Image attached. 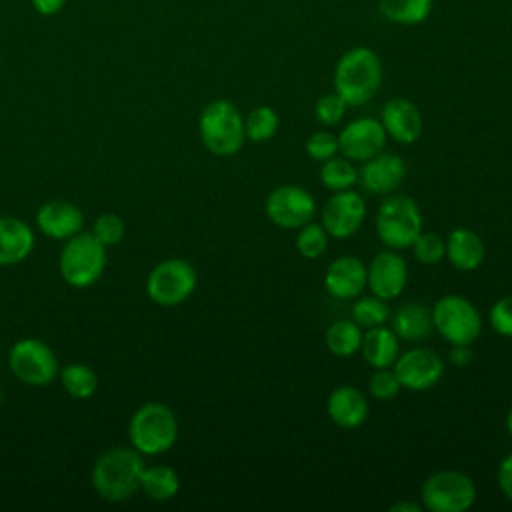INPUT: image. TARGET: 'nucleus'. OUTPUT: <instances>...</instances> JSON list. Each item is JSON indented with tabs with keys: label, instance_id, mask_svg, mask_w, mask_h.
<instances>
[{
	"label": "nucleus",
	"instance_id": "nucleus-1",
	"mask_svg": "<svg viewBox=\"0 0 512 512\" xmlns=\"http://www.w3.org/2000/svg\"><path fill=\"white\" fill-rule=\"evenodd\" d=\"M144 458L132 446L104 450L92 464L90 482L94 492L106 502H124L140 490Z\"/></svg>",
	"mask_w": 512,
	"mask_h": 512
},
{
	"label": "nucleus",
	"instance_id": "nucleus-2",
	"mask_svg": "<svg viewBox=\"0 0 512 512\" xmlns=\"http://www.w3.org/2000/svg\"><path fill=\"white\" fill-rule=\"evenodd\" d=\"M382 84V62L366 46L344 52L334 68V92L346 106H360L372 100Z\"/></svg>",
	"mask_w": 512,
	"mask_h": 512
},
{
	"label": "nucleus",
	"instance_id": "nucleus-3",
	"mask_svg": "<svg viewBox=\"0 0 512 512\" xmlns=\"http://www.w3.org/2000/svg\"><path fill=\"white\" fill-rule=\"evenodd\" d=\"M128 438L142 456H160L178 440V418L168 404L146 402L130 416Z\"/></svg>",
	"mask_w": 512,
	"mask_h": 512
},
{
	"label": "nucleus",
	"instance_id": "nucleus-4",
	"mask_svg": "<svg viewBox=\"0 0 512 512\" xmlns=\"http://www.w3.org/2000/svg\"><path fill=\"white\" fill-rule=\"evenodd\" d=\"M198 132L204 148L216 156H234L246 142L240 110L224 98L204 106L198 118Z\"/></svg>",
	"mask_w": 512,
	"mask_h": 512
},
{
	"label": "nucleus",
	"instance_id": "nucleus-5",
	"mask_svg": "<svg viewBox=\"0 0 512 512\" xmlns=\"http://www.w3.org/2000/svg\"><path fill=\"white\" fill-rule=\"evenodd\" d=\"M106 268V246L94 234L80 230L64 240L58 256V272L72 288H88L100 280Z\"/></svg>",
	"mask_w": 512,
	"mask_h": 512
},
{
	"label": "nucleus",
	"instance_id": "nucleus-6",
	"mask_svg": "<svg viewBox=\"0 0 512 512\" xmlns=\"http://www.w3.org/2000/svg\"><path fill=\"white\" fill-rule=\"evenodd\" d=\"M420 232L422 214L410 196L396 194L380 204L376 214V234L388 248H410Z\"/></svg>",
	"mask_w": 512,
	"mask_h": 512
},
{
	"label": "nucleus",
	"instance_id": "nucleus-7",
	"mask_svg": "<svg viewBox=\"0 0 512 512\" xmlns=\"http://www.w3.org/2000/svg\"><path fill=\"white\" fill-rule=\"evenodd\" d=\"M196 284L198 274L188 260L166 258L148 272L146 294L154 304L172 308L188 300L196 290Z\"/></svg>",
	"mask_w": 512,
	"mask_h": 512
},
{
	"label": "nucleus",
	"instance_id": "nucleus-8",
	"mask_svg": "<svg viewBox=\"0 0 512 512\" xmlns=\"http://www.w3.org/2000/svg\"><path fill=\"white\" fill-rule=\"evenodd\" d=\"M430 310L434 330L450 344H472L482 332L478 308L460 294L438 298Z\"/></svg>",
	"mask_w": 512,
	"mask_h": 512
},
{
	"label": "nucleus",
	"instance_id": "nucleus-9",
	"mask_svg": "<svg viewBox=\"0 0 512 512\" xmlns=\"http://www.w3.org/2000/svg\"><path fill=\"white\" fill-rule=\"evenodd\" d=\"M8 368L26 386H46L60 372L54 350L38 338L16 340L8 350Z\"/></svg>",
	"mask_w": 512,
	"mask_h": 512
},
{
	"label": "nucleus",
	"instance_id": "nucleus-10",
	"mask_svg": "<svg viewBox=\"0 0 512 512\" xmlns=\"http://www.w3.org/2000/svg\"><path fill=\"white\" fill-rule=\"evenodd\" d=\"M420 498L430 512H466L476 500V486L464 472L438 470L424 480Z\"/></svg>",
	"mask_w": 512,
	"mask_h": 512
},
{
	"label": "nucleus",
	"instance_id": "nucleus-11",
	"mask_svg": "<svg viewBox=\"0 0 512 512\" xmlns=\"http://www.w3.org/2000/svg\"><path fill=\"white\" fill-rule=\"evenodd\" d=\"M266 216L272 224L284 230H298L314 218V196L296 184H282L274 188L264 202Z\"/></svg>",
	"mask_w": 512,
	"mask_h": 512
},
{
	"label": "nucleus",
	"instance_id": "nucleus-12",
	"mask_svg": "<svg viewBox=\"0 0 512 512\" xmlns=\"http://www.w3.org/2000/svg\"><path fill=\"white\" fill-rule=\"evenodd\" d=\"M364 218L366 202L352 188L334 192L320 212V224L326 228L330 238H348L356 234Z\"/></svg>",
	"mask_w": 512,
	"mask_h": 512
},
{
	"label": "nucleus",
	"instance_id": "nucleus-13",
	"mask_svg": "<svg viewBox=\"0 0 512 512\" xmlns=\"http://www.w3.org/2000/svg\"><path fill=\"white\" fill-rule=\"evenodd\" d=\"M392 370L400 386L412 392H422L436 386L444 374L440 356L430 348H412L398 354Z\"/></svg>",
	"mask_w": 512,
	"mask_h": 512
},
{
	"label": "nucleus",
	"instance_id": "nucleus-14",
	"mask_svg": "<svg viewBox=\"0 0 512 512\" xmlns=\"http://www.w3.org/2000/svg\"><path fill=\"white\" fill-rule=\"evenodd\" d=\"M386 138L388 136L380 120L370 116L356 118L338 134V152L352 162H364L382 152Z\"/></svg>",
	"mask_w": 512,
	"mask_h": 512
},
{
	"label": "nucleus",
	"instance_id": "nucleus-15",
	"mask_svg": "<svg viewBox=\"0 0 512 512\" xmlns=\"http://www.w3.org/2000/svg\"><path fill=\"white\" fill-rule=\"evenodd\" d=\"M408 282L406 260L396 250L378 252L366 266V286L382 300L398 298Z\"/></svg>",
	"mask_w": 512,
	"mask_h": 512
},
{
	"label": "nucleus",
	"instance_id": "nucleus-16",
	"mask_svg": "<svg viewBox=\"0 0 512 512\" xmlns=\"http://www.w3.org/2000/svg\"><path fill=\"white\" fill-rule=\"evenodd\" d=\"M406 176V162L400 154L378 152L376 156L362 162L358 170V182L370 194L386 196L392 194Z\"/></svg>",
	"mask_w": 512,
	"mask_h": 512
},
{
	"label": "nucleus",
	"instance_id": "nucleus-17",
	"mask_svg": "<svg viewBox=\"0 0 512 512\" xmlns=\"http://www.w3.org/2000/svg\"><path fill=\"white\" fill-rule=\"evenodd\" d=\"M324 288L336 300L358 298L366 288V264L352 254L334 258L326 268Z\"/></svg>",
	"mask_w": 512,
	"mask_h": 512
},
{
	"label": "nucleus",
	"instance_id": "nucleus-18",
	"mask_svg": "<svg viewBox=\"0 0 512 512\" xmlns=\"http://www.w3.org/2000/svg\"><path fill=\"white\" fill-rule=\"evenodd\" d=\"M380 124L384 126L386 136L398 144H412L420 138L424 120L414 102L408 98H392L382 106Z\"/></svg>",
	"mask_w": 512,
	"mask_h": 512
},
{
	"label": "nucleus",
	"instance_id": "nucleus-19",
	"mask_svg": "<svg viewBox=\"0 0 512 512\" xmlns=\"http://www.w3.org/2000/svg\"><path fill=\"white\" fill-rule=\"evenodd\" d=\"M38 230L52 240H68L84 226L82 210L68 200H48L36 212Z\"/></svg>",
	"mask_w": 512,
	"mask_h": 512
},
{
	"label": "nucleus",
	"instance_id": "nucleus-20",
	"mask_svg": "<svg viewBox=\"0 0 512 512\" xmlns=\"http://www.w3.org/2000/svg\"><path fill=\"white\" fill-rule=\"evenodd\" d=\"M32 226L16 216H0V266L24 262L34 250Z\"/></svg>",
	"mask_w": 512,
	"mask_h": 512
},
{
	"label": "nucleus",
	"instance_id": "nucleus-21",
	"mask_svg": "<svg viewBox=\"0 0 512 512\" xmlns=\"http://www.w3.org/2000/svg\"><path fill=\"white\" fill-rule=\"evenodd\" d=\"M328 418L344 430L358 428L368 418V402L364 394L348 384L334 388L326 400Z\"/></svg>",
	"mask_w": 512,
	"mask_h": 512
},
{
	"label": "nucleus",
	"instance_id": "nucleus-22",
	"mask_svg": "<svg viewBox=\"0 0 512 512\" xmlns=\"http://www.w3.org/2000/svg\"><path fill=\"white\" fill-rule=\"evenodd\" d=\"M446 258L460 272L476 270L486 256L484 240L470 228H454L444 240Z\"/></svg>",
	"mask_w": 512,
	"mask_h": 512
},
{
	"label": "nucleus",
	"instance_id": "nucleus-23",
	"mask_svg": "<svg viewBox=\"0 0 512 512\" xmlns=\"http://www.w3.org/2000/svg\"><path fill=\"white\" fill-rule=\"evenodd\" d=\"M390 324H392L390 328L394 330V334L406 342L424 340L434 330L432 310L420 302H408V304L398 306L390 314Z\"/></svg>",
	"mask_w": 512,
	"mask_h": 512
},
{
	"label": "nucleus",
	"instance_id": "nucleus-24",
	"mask_svg": "<svg viewBox=\"0 0 512 512\" xmlns=\"http://www.w3.org/2000/svg\"><path fill=\"white\" fill-rule=\"evenodd\" d=\"M400 338L386 324L368 328L362 336L360 352L372 368H392L400 354Z\"/></svg>",
	"mask_w": 512,
	"mask_h": 512
},
{
	"label": "nucleus",
	"instance_id": "nucleus-25",
	"mask_svg": "<svg viewBox=\"0 0 512 512\" xmlns=\"http://www.w3.org/2000/svg\"><path fill=\"white\" fill-rule=\"evenodd\" d=\"M140 490L156 502L172 500L180 492V476L166 464L144 466L140 476Z\"/></svg>",
	"mask_w": 512,
	"mask_h": 512
},
{
	"label": "nucleus",
	"instance_id": "nucleus-26",
	"mask_svg": "<svg viewBox=\"0 0 512 512\" xmlns=\"http://www.w3.org/2000/svg\"><path fill=\"white\" fill-rule=\"evenodd\" d=\"M362 328L354 320H334L324 336L328 350L338 358H350L360 350Z\"/></svg>",
	"mask_w": 512,
	"mask_h": 512
},
{
	"label": "nucleus",
	"instance_id": "nucleus-27",
	"mask_svg": "<svg viewBox=\"0 0 512 512\" xmlns=\"http://www.w3.org/2000/svg\"><path fill=\"white\" fill-rule=\"evenodd\" d=\"M58 378L64 392L74 400H88L98 390V376L88 364L70 362L66 366H60Z\"/></svg>",
	"mask_w": 512,
	"mask_h": 512
},
{
	"label": "nucleus",
	"instance_id": "nucleus-28",
	"mask_svg": "<svg viewBox=\"0 0 512 512\" xmlns=\"http://www.w3.org/2000/svg\"><path fill=\"white\" fill-rule=\"evenodd\" d=\"M378 8L394 24L416 26L428 18L432 0H378Z\"/></svg>",
	"mask_w": 512,
	"mask_h": 512
},
{
	"label": "nucleus",
	"instance_id": "nucleus-29",
	"mask_svg": "<svg viewBox=\"0 0 512 512\" xmlns=\"http://www.w3.org/2000/svg\"><path fill=\"white\" fill-rule=\"evenodd\" d=\"M320 182L332 192L348 190L358 182V168L346 156H332L322 162Z\"/></svg>",
	"mask_w": 512,
	"mask_h": 512
},
{
	"label": "nucleus",
	"instance_id": "nucleus-30",
	"mask_svg": "<svg viewBox=\"0 0 512 512\" xmlns=\"http://www.w3.org/2000/svg\"><path fill=\"white\" fill-rule=\"evenodd\" d=\"M390 314L392 310L388 306V300H382L374 294L358 296L352 304V320L366 330L386 324L390 320Z\"/></svg>",
	"mask_w": 512,
	"mask_h": 512
},
{
	"label": "nucleus",
	"instance_id": "nucleus-31",
	"mask_svg": "<svg viewBox=\"0 0 512 512\" xmlns=\"http://www.w3.org/2000/svg\"><path fill=\"white\" fill-rule=\"evenodd\" d=\"M278 124H280V118L274 108L256 106L244 118V132H246V138L252 142H266L276 134Z\"/></svg>",
	"mask_w": 512,
	"mask_h": 512
},
{
	"label": "nucleus",
	"instance_id": "nucleus-32",
	"mask_svg": "<svg viewBox=\"0 0 512 512\" xmlns=\"http://www.w3.org/2000/svg\"><path fill=\"white\" fill-rule=\"evenodd\" d=\"M328 232L322 224H316V222H306L304 226L298 228V234H296V250L308 258V260H314V258H320L326 248H328Z\"/></svg>",
	"mask_w": 512,
	"mask_h": 512
},
{
	"label": "nucleus",
	"instance_id": "nucleus-33",
	"mask_svg": "<svg viewBox=\"0 0 512 512\" xmlns=\"http://www.w3.org/2000/svg\"><path fill=\"white\" fill-rule=\"evenodd\" d=\"M90 232L94 234V238L100 244L110 248V246H116L122 242V238L126 234V222L122 220V216H118L114 212H104L92 222Z\"/></svg>",
	"mask_w": 512,
	"mask_h": 512
},
{
	"label": "nucleus",
	"instance_id": "nucleus-34",
	"mask_svg": "<svg viewBox=\"0 0 512 512\" xmlns=\"http://www.w3.org/2000/svg\"><path fill=\"white\" fill-rule=\"evenodd\" d=\"M410 248L414 252V258L426 266H434L446 256L444 240L436 232H420Z\"/></svg>",
	"mask_w": 512,
	"mask_h": 512
},
{
	"label": "nucleus",
	"instance_id": "nucleus-35",
	"mask_svg": "<svg viewBox=\"0 0 512 512\" xmlns=\"http://www.w3.org/2000/svg\"><path fill=\"white\" fill-rule=\"evenodd\" d=\"M400 388L402 386H400L394 370H390V368H374V374L368 380L370 396L376 400H382V402L396 398Z\"/></svg>",
	"mask_w": 512,
	"mask_h": 512
},
{
	"label": "nucleus",
	"instance_id": "nucleus-36",
	"mask_svg": "<svg viewBox=\"0 0 512 512\" xmlns=\"http://www.w3.org/2000/svg\"><path fill=\"white\" fill-rule=\"evenodd\" d=\"M346 114V102L336 94H324L316 100L314 104V118L322 124V126H336Z\"/></svg>",
	"mask_w": 512,
	"mask_h": 512
},
{
	"label": "nucleus",
	"instance_id": "nucleus-37",
	"mask_svg": "<svg viewBox=\"0 0 512 512\" xmlns=\"http://www.w3.org/2000/svg\"><path fill=\"white\" fill-rule=\"evenodd\" d=\"M304 150H306L308 158L318 160V162H324V160L336 156V152H338V136H334V134L328 132V130L312 132V134L306 138Z\"/></svg>",
	"mask_w": 512,
	"mask_h": 512
},
{
	"label": "nucleus",
	"instance_id": "nucleus-38",
	"mask_svg": "<svg viewBox=\"0 0 512 512\" xmlns=\"http://www.w3.org/2000/svg\"><path fill=\"white\" fill-rule=\"evenodd\" d=\"M488 322L496 334L512 338V294L502 296L492 304Z\"/></svg>",
	"mask_w": 512,
	"mask_h": 512
},
{
	"label": "nucleus",
	"instance_id": "nucleus-39",
	"mask_svg": "<svg viewBox=\"0 0 512 512\" xmlns=\"http://www.w3.org/2000/svg\"><path fill=\"white\" fill-rule=\"evenodd\" d=\"M496 480H498L500 492L512 502V452L506 458H502L496 472Z\"/></svg>",
	"mask_w": 512,
	"mask_h": 512
},
{
	"label": "nucleus",
	"instance_id": "nucleus-40",
	"mask_svg": "<svg viewBox=\"0 0 512 512\" xmlns=\"http://www.w3.org/2000/svg\"><path fill=\"white\" fill-rule=\"evenodd\" d=\"M450 362L456 366H466L472 360V350L470 344H452L450 348Z\"/></svg>",
	"mask_w": 512,
	"mask_h": 512
},
{
	"label": "nucleus",
	"instance_id": "nucleus-41",
	"mask_svg": "<svg viewBox=\"0 0 512 512\" xmlns=\"http://www.w3.org/2000/svg\"><path fill=\"white\" fill-rule=\"evenodd\" d=\"M66 0H32V6L42 16H54L62 10Z\"/></svg>",
	"mask_w": 512,
	"mask_h": 512
},
{
	"label": "nucleus",
	"instance_id": "nucleus-42",
	"mask_svg": "<svg viewBox=\"0 0 512 512\" xmlns=\"http://www.w3.org/2000/svg\"><path fill=\"white\" fill-rule=\"evenodd\" d=\"M420 510H422V506H420V504L406 502V500L396 502V504H392V506H390V512H420Z\"/></svg>",
	"mask_w": 512,
	"mask_h": 512
},
{
	"label": "nucleus",
	"instance_id": "nucleus-43",
	"mask_svg": "<svg viewBox=\"0 0 512 512\" xmlns=\"http://www.w3.org/2000/svg\"><path fill=\"white\" fill-rule=\"evenodd\" d=\"M506 428H508V432L512 436V408L508 410V416H506Z\"/></svg>",
	"mask_w": 512,
	"mask_h": 512
}]
</instances>
